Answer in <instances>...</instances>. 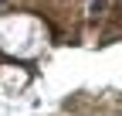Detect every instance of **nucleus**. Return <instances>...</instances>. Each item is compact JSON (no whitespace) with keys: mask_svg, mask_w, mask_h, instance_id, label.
Instances as JSON below:
<instances>
[]
</instances>
